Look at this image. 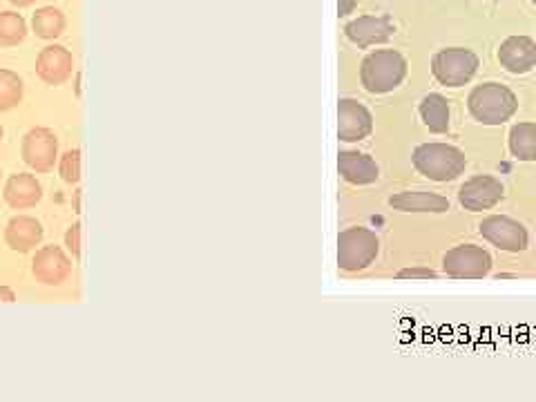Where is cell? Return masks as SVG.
<instances>
[{"instance_id": "cell-1", "label": "cell", "mask_w": 536, "mask_h": 402, "mask_svg": "<svg viewBox=\"0 0 536 402\" xmlns=\"http://www.w3.org/2000/svg\"><path fill=\"white\" fill-rule=\"evenodd\" d=\"M407 76L405 56L396 50H376L371 52L360 67V81L365 90L373 94L391 92Z\"/></svg>"}, {"instance_id": "cell-2", "label": "cell", "mask_w": 536, "mask_h": 402, "mask_svg": "<svg viewBox=\"0 0 536 402\" xmlns=\"http://www.w3.org/2000/svg\"><path fill=\"white\" fill-rule=\"evenodd\" d=\"M467 105L476 121L485 123V126H499V123H505L514 117L519 101H516L514 92L507 90L505 85L485 83L472 90Z\"/></svg>"}, {"instance_id": "cell-3", "label": "cell", "mask_w": 536, "mask_h": 402, "mask_svg": "<svg viewBox=\"0 0 536 402\" xmlns=\"http://www.w3.org/2000/svg\"><path fill=\"white\" fill-rule=\"evenodd\" d=\"M465 155L447 143H423L414 150V166L434 181H452L465 170Z\"/></svg>"}, {"instance_id": "cell-4", "label": "cell", "mask_w": 536, "mask_h": 402, "mask_svg": "<svg viewBox=\"0 0 536 402\" xmlns=\"http://www.w3.org/2000/svg\"><path fill=\"white\" fill-rule=\"evenodd\" d=\"M380 242L369 228H347L338 235V266L342 271H362L378 255Z\"/></svg>"}, {"instance_id": "cell-5", "label": "cell", "mask_w": 536, "mask_h": 402, "mask_svg": "<svg viewBox=\"0 0 536 402\" xmlns=\"http://www.w3.org/2000/svg\"><path fill=\"white\" fill-rule=\"evenodd\" d=\"M478 70V56L465 47H447L434 54L432 72L440 85L458 88L465 85Z\"/></svg>"}, {"instance_id": "cell-6", "label": "cell", "mask_w": 536, "mask_h": 402, "mask_svg": "<svg viewBox=\"0 0 536 402\" xmlns=\"http://www.w3.org/2000/svg\"><path fill=\"white\" fill-rule=\"evenodd\" d=\"M443 268L454 280H481L492 268V257L487 251L472 244L456 246L445 255Z\"/></svg>"}, {"instance_id": "cell-7", "label": "cell", "mask_w": 536, "mask_h": 402, "mask_svg": "<svg viewBox=\"0 0 536 402\" xmlns=\"http://www.w3.org/2000/svg\"><path fill=\"white\" fill-rule=\"evenodd\" d=\"M21 155L32 170L50 172L56 164V157H59V139L52 130L34 128L25 134Z\"/></svg>"}, {"instance_id": "cell-8", "label": "cell", "mask_w": 536, "mask_h": 402, "mask_svg": "<svg viewBox=\"0 0 536 402\" xmlns=\"http://www.w3.org/2000/svg\"><path fill=\"white\" fill-rule=\"evenodd\" d=\"M481 235L501 251L519 253L528 248V231L510 217H487L481 224Z\"/></svg>"}, {"instance_id": "cell-9", "label": "cell", "mask_w": 536, "mask_h": 402, "mask_svg": "<svg viewBox=\"0 0 536 402\" xmlns=\"http://www.w3.org/2000/svg\"><path fill=\"white\" fill-rule=\"evenodd\" d=\"M72 273V260L63 253L59 246H43L41 251H36L32 262V275L36 282L45 286H59L63 284Z\"/></svg>"}, {"instance_id": "cell-10", "label": "cell", "mask_w": 536, "mask_h": 402, "mask_svg": "<svg viewBox=\"0 0 536 402\" xmlns=\"http://www.w3.org/2000/svg\"><path fill=\"white\" fill-rule=\"evenodd\" d=\"M373 130V119L371 112L365 105L353 101V99H342L338 103V137L340 141H362L367 139Z\"/></svg>"}, {"instance_id": "cell-11", "label": "cell", "mask_w": 536, "mask_h": 402, "mask_svg": "<svg viewBox=\"0 0 536 402\" xmlns=\"http://www.w3.org/2000/svg\"><path fill=\"white\" fill-rule=\"evenodd\" d=\"M74 56L63 45H47L36 59L38 79L47 85H61L72 76Z\"/></svg>"}, {"instance_id": "cell-12", "label": "cell", "mask_w": 536, "mask_h": 402, "mask_svg": "<svg viewBox=\"0 0 536 402\" xmlns=\"http://www.w3.org/2000/svg\"><path fill=\"white\" fill-rule=\"evenodd\" d=\"M503 199V184L499 179L487 177V175H478L474 179L465 181L458 190V201L467 208V210H487L499 204Z\"/></svg>"}, {"instance_id": "cell-13", "label": "cell", "mask_w": 536, "mask_h": 402, "mask_svg": "<svg viewBox=\"0 0 536 402\" xmlns=\"http://www.w3.org/2000/svg\"><path fill=\"white\" fill-rule=\"evenodd\" d=\"M344 34L358 47H371L389 41L394 34V23L387 16H358L344 27Z\"/></svg>"}, {"instance_id": "cell-14", "label": "cell", "mask_w": 536, "mask_h": 402, "mask_svg": "<svg viewBox=\"0 0 536 402\" xmlns=\"http://www.w3.org/2000/svg\"><path fill=\"white\" fill-rule=\"evenodd\" d=\"M499 61L507 72L525 74L536 65V43L530 36H510L499 47Z\"/></svg>"}, {"instance_id": "cell-15", "label": "cell", "mask_w": 536, "mask_h": 402, "mask_svg": "<svg viewBox=\"0 0 536 402\" xmlns=\"http://www.w3.org/2000/svg\"><path fill=\"white\" fill-rule=\"evenodd\" d=\"M43 239V226L38 219L30 215H16L9 219L5 228V242L16 253H30L32 248L41 244Z\"/></svg>"}, {"instance_id": "cell-16", "label": "cell", "mask_w": 536, "mask_h": 402, "mask_svg": "<svg viewBox=\"0 0 536 402\" xmlns=\"http://www.w3.org/2000/svg\"><path fill=\"white\" fill-rule=\"evenodd\" d=\"M3 195L9 208L27 210V208H34L38 201H41L43 186L38 184V179L34 175L18 172V175H12L7 179Z\"/></svg>"}, {"instance_id": "cell-17", "label": "cell", "mask_w": 536, "mask_h": 402, "mask_svg": "<svg viewBox=\"0 0 536 402\" xmlns=\"http://www.w3.org/2000/svg\"><path fill=\"white\" fill-rule=\"evenodd\" d=\"M338 172L349 181V184L367 186L378 181L380 170L378 164L369 155H362L356 150H344L338 157Z\"/></svg>"}, {"instance_id": "cell-18", "label": "cell", "mask_w": 536, "mask_h": 402, "mask_svg": "<svg viewBox=\"0 0 536 402\" xmlns=\"http://www.w3.org/2000/svg\"><path fill=\"white\" fill-rule=\"evenodd\" d=\"M389 204L396 210H405V213H445L449 210V201L436 193H425V190H405L389 199Z\"/></svg>"}, {"instance_id": "cell-19", "label": "cell", "mask_w": 536, "mask_h": 402, "mask_svg": "<svg viewBox=\"0 0 536 402\" xmlns=\"http://www.w3.org/2000/svg\"><path fill=\"white\" fill-rule=\"evenodd\" d=\"M420 117H423L425 126L436 132L443 134L449 130V105L447 99L440 97V94H427V97L420 101Z\"/></svg>"}, {"instance_id": "cell-20", "label": "cell", "mask_w": 536, "mask_h": 402, "mask_svg": "<svg viewBox=\"0 0 536 402\" xmlns=\"http://www.w3.org/2000/svg\"><path fill=\"white\" fill-rule=\"evenodd\" d=\"M32 30L43 41H54L65 32V14L59 7H41L32 16Z\"/></svg>"}, {"instance_id": "cell-21", "label": "cell", "mask_w": 536, "mask_h": 402, "mask_svg": "<svg viewBox=\"0 0 536 402\" xmlns=\"http://www.w3.org/2000/svg\"><path fill=\"white\" fill-rule=\"evenodd\" d=\"M510 150L516 159H536V123H519L510 132Z\"/></svg>"}, {"instance_id": "cell-22", "label": "cell", "mask_w": 536, "mask_h": 402, "mask_svg": "<svg viewBox=\"0 0 536 402\" xmlns=\"http://www.w3.org/2000/svg\"><path fill=\"white\" fill-rule=\"evenodd\" d=\"M27 36V23L18 12H0V47H14Z\"/></svg>"}, {"instance_id": "cell-23", "label": "cell", "mask_w": 536, "mask_h": 402, "mask_svg": "<svg viewBox=\"0 0 536 402\" xmlns=\"http://www.w3.org/2000/svg\"><path fill=\"white\" fill-rule=\"evenodd\" d=\"M23 101V79L12 70L0 67V112L16 108Z\"/></svg>"}, {"instance_id": "cell-24", "label": "cell", "mask_w": 536, "mask_h": 402, "mask_svg": "<svg viewBox=\"0 0 536 402\" xmlns=\"http://www.w3.org/2000/svg\"><path fill=\"white\" fill-rule=\"evenodd\" d=\"M59 172L67 184H76L81 179V150H67L59 161Z\"/></svg>"}, {"instance_id": "cell-25", "label": "cell", "mask_w": 536, "mask_h": 402, "mask_svg": "<svg viewBox=\"0 0 536 402\" xmlns=\"http://www.w3.org/2000/svg\"><path fill=\"white\" fill-rule=\"evenodd\" d=\"M81 224L76 222L72 224L70 228H67V233H65V246H67V251L72 253V257H76V260H79L81 257Z\"/></svg>"}, {"instance_id": "cell-26", "label": "cell", "mask_w": 536, "mask_h": 402, "mask_svg": "<svg viewBox=\"0 0 536 402\" xmlns=\"http://www.w3.org/2000/svg\"><path fill=\"white\" fill-rule=\"evenodd\" d=\"M398 277L402 280H429V277H436L434 271H427V268H405V271H400Z\"/></svg>"}, {"instance_id": "cell-27", "label": "cell", "mask_w": 536, "mask_h": 402, "mask_svg": "<svg viewBox=\"0 0 536 402\" xmlns=\"http://www.w3.org/2000/svg\"><path fill=\"white\" fill-rule=\"evenodd\" d=\"M353 7H356V0H340L338 12H340V16H347L353 12Z\"/></svg>"}, {"instance_id": "cell-28", "label": "cell", "mask_w": 536, "mask_h": 402, "mask_svg": "<svg viewBox=\"0 0 536 402\" xmlns=\"http://www.w3.org/2000/svg\"><path fill=\"white\" fill-rule=\"evenodd\" d=\"M0 302H16V293L9 286H0Z\"/></svg>"}, {"instance_id": "cell-29", "label": "cell", "mask_w": 536, "mask_h": 402, "mask_svg": "<svg viewBox=\"0 0 536 402\" xmlns=\"http://www.w3.org/2000/svg\"><path fill=\"white\" fill-rule=\"evenodd\" d=\"M7 3H12L14 7H32L36 0H7Z\"/></svg>"}, {"instance_id": "cell-30", "label": "cell", "mask_w": 536, "mask_h": 402, "mask_svg": "<svg viewBox=\"0 0 536 402\" xmlns=\"http://www.w3.org/2000/svg\"><path fill=\"white\" fill-rule=\"evenodd\" d=\"M0 141H3V126H0Z\"/></svg>"}, {"instance_id": "cell-31", "label": "cell", "mask_w": 536, "mask_h": 402, "mask_svg": "<svg viewBox=\"0 0 536 402\" xmlns=\"http://www.w3.org/2000/svg\"><path fill=\"white\" fill-rule=\"evenodd\" d=\"M532 3H534V5H536V0H532Z\"/></svg>"}]
</instances>
